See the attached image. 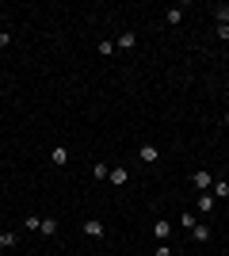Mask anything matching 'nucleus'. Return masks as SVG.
<instances>
[{"mask_svg": "<svg viewBox=\"0 0 229 256\" xmlns=\"http://www.w3.org/2000/svg\"><path fill=\"white\" fill-rule=\"evenodd\" d=\"M214 206H218V199H214L210 192H203V195H199V203H195V210H199V214H210Z\"/></svg>", "mask_w": 229, "mask_h": 256, "instance_id": "20e7f679", "label": "nucleus"}, {"mask_svg": "<svg viewBox=\"0 0 229 256\" xmlns=\"http://www.w3.org/2000/svg\"><path fill=\"white\" fill-rule=\"evenodd\" d=\"M50 160H54V164H69V150H65V146H54Z\"/></svg>", "mask_w": 229, "mask_h": 256, "instance_id": "ddd939ff", "label": "nucleus"}, {"mask_svg": "<svg viewBox=\"0 0 229 256\" xmlns=\"http://www.w3.org/2000/svg\"><path fill=\"white\" fill-rule=\"evenodd\" d=\"M107 180H111V188H126V184H130V168H126V164H115V168L107 172Z\"/></svg>", "mask_w": 229, "mask_h": 256, "instance_id": "f257e3e1", "label": "nucleus"}, {"mask_svg": "<svg viewBox=\"0 0 229 256\" xmlns=\"http://www.w3.org/2000/svg\"><path fill=\"white\" fill-rule=\"evenodd\" d=\"M210 195H214V199H229V180H214Z\"/></svg>", "mask_w": 229, "mask_h": 256, "instance_id": "1a4fd4ad", "label": "nucleus"}, {"mask_svg": "<svg viewBox=\"0 0 229 256\" xmlns=\"http://www.w3.org/2000/svg\"><path fill=\"white\" fill-rule=\"evenodd\" d=\"M38 234H46V237H57V218H42Z\"/></svg>", "mask_w": 229, "mask_h": 256, "instance_id": "f8f14e48", "label": "nucleus"}, {"mask_svg": "<svg viewBox=\"0 0 229 256\" xmlns=\"http://www.w3.org/2000/svg\"><path fill=\"white\" fill-rule=\"evenodd\" d=\"M164 23H168V27H180V23H184V8H168L164 12Z\"/></svg>", "mask_w": 229, "mask_h": 256, "instance_id": "6e6552de", "label": "nucleus"}, {"mask_svg": "<svg viewBox=\"0 0 229 256\" xmlns=\"http://www.w3.org/2000/svg\"><path fill=\"white\" fill-rule=\"evenodd\" d=\"M115 46H119V50H134V46H138V34H134V31H122L119 38H115Z\"/></svg>", "mask_w": 229, "mask_h": 256, "instance_id": "39448f33", "label": "nucleus"}, {"mask_svg": "<svg viewBox=\"0 0 229 256\" xmlns=\"http://www.w3.org/2000/svg\"><path fill=\"white\" fill-rule=\"evenodd\" d=\"M96 50L103 54V58H107V54H115V42H96Z\"/></svg>", "mask_w": 229, "mask_h": 256, "instance_id": "a211bd4d", "label": "nucleus"}, {"mask_svg": "<svg viewBox=\"0 0 229 256\" xmlns=\"http://www.w3.org/2000/svg\"><path fill=\"white\" fill-rule=\"evenodd\" d=\"M153 237H157V241H168V237H172V222H168V218H157V222H153Z\"/></svg>", "mask_w": 229, "mask_h": 256, "instance_id": "7ed1b4c3", "label": "nucleus"}, {"mask_svg": "<svg viewBox=\"0 0 229 256\" xmlns=\"http://www.w3.org/2000/svg\"><path fill=\"white\" fill-rule=\"evenodd\" d=\"M157 256H172V245H168V241H161V245H157Z\"/></svg>", "mask_w": 229, "mask_h": 256, "instance_id": "aec40b11", "label": "nucleus"}, {"mask_svg": "<svg viewBox=\"0 0 229 256\" xmlns=\"http://www.w3.org/2000/svg\"><path fill=\"white\" fill-rule=\"evenodd\" d=\"M38 226H42L38 214H27V218H23V230H27V234H38Z\"/></svg>", "mask_w": 229, "mask_h": 256, "instance_id": "2eb2a0df", "label": "nucleus"}, {"mask_svg": "<svg viewBox=\"0 0 229 256\" xmlns=\"http://www.w3.org/2000/svg\"><path fill=\"white\" fill-rule=\"evenodd\" d=\"M84 234L92 237V241H99V237H103V222H99V218H88V222H84Z\"/></svg>", "mask_w": 229, "mask_h": 256, "instance_id": "423d86ee", "label": "nucleus"}, {"mask_svg": "<svg viewBox=\"0 0 229 256\" xmlns=\"http://www.w3.org/2000/svg\"><path fill=\"white\" fill-rule=\"evenodd\" d=\"M218 38H222V42H229V23H218Z\"/></svg>", "mask_w": 229, "mask_h": 256, "instance_id": "6ab92c4d", "label": "nucleus"}, {"mask_svg": "<svg viewBox=\"0 0 229 256\" xmlns=\"http://www.w3.org/2000/svg\"><path fill=\"white\" fill-rule=\"evenodd\" d=\"M15 245H19V237L11 230H0V248H15Z\"/></svg>", "mask_w": 229, "mask_h": 256, "instance_id": "9b49d317", "label": "nucleus"}, {"mask_svg": "<svg viewBox=\"0 0 229 256\" xmlns=\"http://www.w3.org/2000/svg\"><path fill=\"white\" fill-rule=\"evenodd\" d=\"M226 126H229V111H226Z\"/></svg>", "mask_w": 229, "mask_h": 256, "instance_id": "412c9836", "label": "nucleus"}, {"mask_svg": "<svg viewBox=\"0 0 229 256\" xmlns=\"http://www.w3.org/2000/svg\"><path fill=\"white\" fill-rule=\"evenodd\" d=\"M191 188H195V192H210V188H214V176H210L207 168H199L195 176H191Z\"/></svg>", "mask_w": 229, "mask_h": 256, "instance_id": "f03ea898", "label": "nucleus"}, {"mask_svg": "<svg viewBox=\"0 0 229 256\" xmlns=\"http://www.w3.org/2000/svg\"><path fill=\"white\" fill-rule=\"evenodd\" d=\"M180 226H184V230H195V210H187V214H180Z\"/></svg>", "mask_w": 229, "mask_h": 256, "instance_id": "dca6fc26", "label": "nucleus"}, {"mask_svg": "<svg viewBox=\"0 0 229 256\" xmlns=\"http://www.w3.org/2000/svg\"><path fill=\"white\" fill-rule=\"evenodd\" d=\"M210 16H214L218 23H229V4H214V8H210Z\"/></svg>", "mask_w": 229, "mask_h": 256, "instance_id": "4468645a", "label": "nucleus"}, {"mask_svg": "<svg viewBox=\"0 0 229 256\" xmlns=\"http://www.w3.org/2000/svg\"><path fill=\"white\" fill-rule=\"evenodd\" d=\"M107 172H111L107 164H92V176H96V180H107Z\"/></svg>", "mask_w": 229, "mask_h": 256, "instance_id": "f3484780", "label": "nucleus"}, {"mask_svg": "<svg viewBox=\"0 0 229 256\" xmlns=\"http://www.w3.org/2000/svg\"><path fill=\"white\" fill-rule=\"evenodd\" d=\"M0 34H4V23H0Z\"/></svg>", "mask_w": 229, "mask_h": 256, "instance_id": "4be33fe9", "label": "nucleus"}, {"mask_svg": "<svg viewBox=\"0 0 229 256\" xmlns=\"http://www.w3.org/2000/svg\"><path fill=\"white\" fill-rule=\"evenodd\" d=\"M210 234H214L210 226H195V230H191V237H195L199 245H207V241H210Z\"/></svg>", "mask_w": 229, "mask_h": 256, "instance_id": "9d476101", "label": "nucleus"}, {"mask_svg": "<svg viewBox=\"0 0 229 256\" xmlns=\"http://www.w3.org/2000/svg\"><path fill=\"white\" fill-rule=\"evenodd\" d=\"M172 256H184V252H172Z\"/></svg>", "mask_w": 229, "mask_h": 256, "instance_id": "5701e85b", "label": "nucleus"}, {"mask_svg": "<svg viewBox=\"0 0 229 256\" xmlns=\"http://www.w3.org/2000/svg\"><path fill=\"white\" fill-rule=\"evenodd\" d=\"M138 157H142L145 164H157V160H161V150H157V146H142V153H138Z\"/></svg>", "mask_w": 229, "mask_h": 256, "instance_id": "0eeeda50", "label": "nucleus"}]
</instances>
